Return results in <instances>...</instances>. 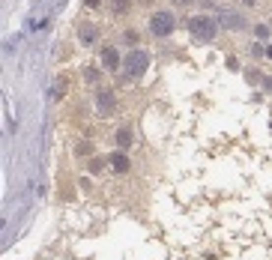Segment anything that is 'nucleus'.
I'll list each match as a JSON object with an SVG mask.
<instances>
[{"instance_id":"obj_1","label":"nucleus","mask_w":272,"mask_h":260,"mask_svg":"<svg viewBox=\"0 0 272 260\" xmlns=\"http://www.w3.org/2000/svg\"><path fill=\"white\" fill-rule=\"evenodd\" d=\"M188 33H191V36H198L201 42H210V39H215L218 24H215L212 18H207V15H198V18H191V21H188Z\"/></svg>"},{"instance_id":"obj_2","label":"nucleus","mask_w":272,"mask_h":260,"mask_svg":"<svg viewBox=\"0 0 272 260\" xmlns=\"http://www.w3.org/2000/svg\"><path fill=\"white\" fill-rule=\"evenodd\" d=\"M150 30H152V36H168L174 30V15L171 12H155L150 18Z\"/></svg>"},{"instance_id":"obj_3","label":"nucleus","mask_w":272,"mask_h":260,"mask_svg":"<svg viewBox=\"0 0 272 260\" xmlns=\"http://www.w3.org/2000/svg\"><path fill=\"white\" fill-rule=\"evenodd\" d=\"M96 108H99V114H111V111H114V93L99 90L96 93Z\"/></svg>"},{"instance_id":"obj_4","label":"nucleus","mask_w":272,"mask_h":260,"mask_svg":"<svg viewBox=\"0 0 272 260\" xmlns=\"http://www.w3.org/2000/svg\"><path fill=\"white\" fill-rule=\"evenodd\" d=\"M78 39H81L84 45H93V42L99 39V30H96L93 24H81V27H78Z\"/></svg>"},{"instance_id":"obj_5","label":"nucleus","mask_w":272,"mask_h":260,"mask_svg":"<svg viewBox=\"0 0 272 260\" xmlns=\"http://www.w3.org/2000/svg\"><path fill=\"white\" fill-rule=\"evenodd\" d=\"M126 63H129V72H135V75H138V72L147 66V54H144V51H132Z\"/></svg>"},{"instance_id":"obj_6","label":"nucleus","mask_w":272,"mask_h":260,"mask_svg":"<svg viewBox=\"0 0 272 260\" xmlns=\"http://www.w3.org/2000/svg\"><path fill=\"white\" fill-rule=\"evenodd\" d=\"M102 63H105V66H108V69L114 72L117 66H120V54H117V51H114V48L108 45V48H102Z\"/></svg>"},{"instance_id":"obj_7","label":"nucleus","mask_w":272,"mask_h":260,"mask_svg":"<svg viewBox=\"0 0 272 260\" xmlns=\"http://www.w3.org/2000/svg\"><path fill=\"white\" fill-rule=\"evenodd\" d=\"M111 168H114L117 173H126V171H129V159H126L123 153H114V156H111Z\"/></svg>"},{"instance_id":"obj_8","label":"nucleus","mask_w":272,"mask_h":260,"mask_svg":"<svg viewBox=\"0 0 272 260\" xmlns=\"http://www.w3.org/2000/svg\"><path fill=\"white\" fill-rule=\"evenodd\" d=\"M132 9V0H111V12L114 15H126Z\"/></svg>"},{"instance_id":"obj_9","label":"nucleus","mask_w":272,"mask_h":260,"mask_svg":"<svg viewBox=\"0 0 272 260\" xmlns=\"http://www.w3.org/2000/svg\"><path fill=\"white\" fill-rule=\"evenodd\" d=\"M117 144H120L123 150H126V146H132V132L129 129H120V132H117Z\"/></svg>"},{"instance_id":"obj_10","label":"nucleus","mask_w":272,"mask_h":260,"mask_svg":"<svg viewBox=\"0 0 272 260\" xmlns=\"http://www.w3.org/2000/svg\"><path fill=\"white\" fill-rule=\"evenodd\" d=\"M63 90H66V78H57V84H54V90H51V99H54V102L63 99Z\"/></svg>"},{"instance_id":"obj_11","label":"nucleus","mask_w":272,"mask_h":260,"mask_svg":"<svg viewBox=\"0 0 272 260\" xmlns=\"http://www.w3.org/2000/svg\"><path fill=\"white\" fill-rule=\"evenodd\" d=\"M84 78H87V81H99V69H96V66H87V69H84Z\"/></svg>"},{"instance_id":"obj_12","label":"nucleus","mask_w":272,"mask_h":260,"mask_svg":"<svg viewBox=\"0 0 272 260\" xmlns=\"http://www.w3.org/2000/svg\"><path fill=\"white\" fill-rule=\"evenodd\" d=\"M84 3H87V6H99V0H84Z\"/></svg>"},{"instance_id":"obj_13","label":"nucleus","mask_w":272,"mask_h":260,"mask_svg":"<svg viewBox=\"0 0 272 260\" xmlns=\"http://www.w3.org/2000/svg\"><path fill=\"white\" fill-rule=\"evenodd\" d=\"M242 3H245V6H254V3H257V0H242Z\"/></svg>"},{"instance_id":"obj_14","label":"nucleus","mask_w":272,"mask_h":260,"mask_svg":"<svg viewBox=\"0 0 272 260\" xmlns=\"http://www.w3.org/2000/svg\"><path fill=\"white\" fill-rule=\"evenodd\" d=\"M266 57H272V45H266Z\"/></svg>"},{"instance_id":"obj_15","label":"nucleus","mask_w":272,"mask_h":260,"mask_svg":"<svg viewBox=\"0 0 272 260\" xmlns=\"http://www.w3.org/2000/svg\"><path fill=\"white\" fill-rule=\"evenodd\" d=\"M174 3H180V6H182V3H188V0H174Z\"/></svg>"}]
</instances>
